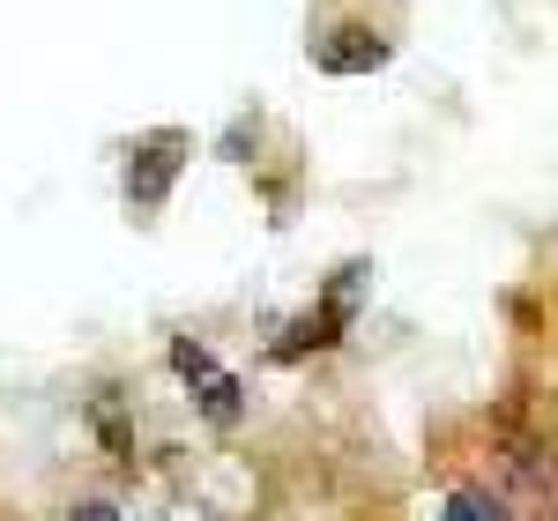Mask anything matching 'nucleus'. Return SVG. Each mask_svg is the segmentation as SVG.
<instances>
[{"instance_id":"nucleus-4","label":"nucleus","mask_w":558,"mask_h":521,"mask_svg":"<svg viewBox=\"0 0 558 521\" xmlns=\"http://www.w3.org/2000/svg\"><path fill=\"white\" fill-rule=\"evenodd\" d=\"M313 68L320 75H373V68H387V38L365 31V23H343V31H328L313 45Z\"/></svg>"},{"instance_id":"nucleus-6","label":"nucleus","mask_w":558,"mask_h":521,"mask_svg":"<svg viewBox=\"0 0 558 521\" xmlns=\"http://www.w3.org/2000/svg\"><path fill=\"white\" fill-rule=\"evenodd\" d=\"M254 142H260V128H254V120H239V128L223 134V157H231V165H246V149H254Z\"/></svg>"},{"instance_id":"nucleus-1","label":"nucleus","mask_w":558,"mask_h":521,"mask_svg":"<svg viewBox=\"0 0 558 521\" xmlns=\"http://www.w3.org/2000/svg\"><path fill=\"white\" fill-rule=\"evenodd\" d=\"M365 283H373V268H365V260H350V268H336L328 299H320V305H313V313L299 320V328H291V336L276 343V358L291 365V358H305V350H328V343H336V336L350 328V313H357V299H365Z\"/></svg>"},{"instance_id":"nucleus-5","label":"nucleus","mask_w":558,"mask_h":521,"mask_svg":"<svg viewBox=\"0 0 558 521\" xmlns=\"http://www.w3.org/2000/svg\"><path fill=\"white\" fill-rule=\"evenodd\" d=\"M439 521H507V514H499V499H484V492H454Z\"/></svg>"},{"instance_id":"nucleus-2","label":"nucleus","mask_w":558,"mask_h":521,"mask_svg":"<svg viewBox=\"0 0 558 521\" xmlns=\"http://www.w3.org/2000/svg\"><path fill=\"white\" fill-rule=\"evenodd\" d=\"M186 134L179 128H157V134H142L128 149V202L134 209H165L172 202V179H179V165H186Z\"/></svg>"},{"instance_id":"nucleus-3","label":"nucleus","mask_w":558,"mask_h":521,"mask_svg":"<svg viewBox=\"0 0 558 521\" xmlns=\"http://www.w3.org/2000/svg\"><path fill=\"white\" fill-rule=\"evenodd\" d=\"M172 373L179 380H186V388L202 395V410H209V425H239V410H246V402H239V380H231V373H223V365H216L209 350L202 343H186V336H172Z\"/></svg>"},{"instance_id":"nucleus-7","label":"nucleus","mask_w":558,"mask_h":521,"mask_svg":"<svg viewBox=\"0 0 558 521\" xmlns=\"http://www.w3.org/2000/svg\"><path fill=\"white\" fill-rule=\"evenodd\" d=\"M75 521H120V514H112V507H97V499H89V507H75Z\"/></svg>"}]
</instances>
